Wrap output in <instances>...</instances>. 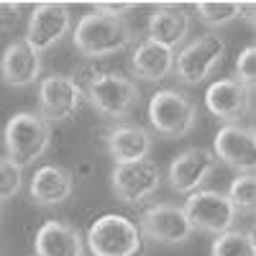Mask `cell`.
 <instances>
[{"label": "cell", "mask_w": 256, "mask_h": 256, "mask_svg": "<svg viewBox=\"0 0 256 256\" xmlns=\"http://www.w3.org/2000/svg\"><path fill=\"white\" fill-rule=\"evenodd\" d=\"M134 41V28L120 16H108L102 10H90L77 20L72 31V44L82 56L105 59L126 52Z\"/></svg>", "instance_id": "obj_1"}, {"label": "cell", "mask_w": 256, "mask_h": 256, "mask_svg": "<svg viewBox=\"0 0 256 256\" xmlns=\"http://www.w3.org/2000/svg\"><path fill=\"white\" fill-rule=\"evenodd\" d=\"M52 144V126L38 113H16L6 126V152L16 166H31Z\"/></svg>", "instance_id": "obj_2"}, {"label": "cell", "mask_w": 256, "mask_h": 256, "mask_svg": "<svg viewBox=\"0 0 256 256\" xmlns=\"http://www.w3.org/2000/svg\"><path fill=\"white\" fill-rule=\"evenodd\" d=\"M84 98L90 100V105L108 118H128L141 102V90L131 77H123L118 72H100L92 74Z\"/></svg>", "instance_id": "obj_3"}, {"label": "cell", "mask_w": 256, "mask_h": 256, "mask_svg": "<svg viewBox=\"0 0 256 256\" xmlns=\"http://www.w3.org/2000/svg\"><path fill=\"white\" fill-rule=\"evenodd\" d=\"M84 244L92 256H138L144 248V236L134 220L108 212L90 226Z\"/></svg>", "instance_id": "obj_4"}, {"label": "cell", "mask_w": 256, "mask_h": 256, "mask_svg": "<svg viewBox=\"0 0 256 256\" xmlns=\"http://www.w3.org/2000/svg\"><path fill=\"white\" fill-rule=\"evenodd\" d=\"M148 120L164 138H182L198 123V105L180 90H159L148 102Z\"/></svg>", "instance_id": "obj_5"}, {"label": "cell", "mask_w": 256, "mask_h": 256, "mask_svg": "<svg viewBox=\"0 0 256 256\" xmlns=\"http://www.w3.org/2000/svg\"><path fill=\"white\" fill-rule=\"evenodd\" d=\"M226 59V41L218 34H202L174 54V74L184 84H200L216 72Z\"/></svg>", "instance_id": "obj_6"}, {"label": "cell", "mask_w": 256, "mask_h": 256, "mask_svg": "<svg viewBox=\"0 0 256 256\" xmlns=\"http://www.w3.org/2000/svg\"><path fill=\"white\" fill-rule=\"evenodd\" d=\"M182 212L187 216L192 230H205V233H216V236L230 230L233 220H236V210L218 190L190 192L182 205Z\"/></svg>", "instance_id": "obj_7"}, {"label": "cell", "mask_w": 256, "mask_h": 256, "mask_svg": "<svg viewBox=\"0 0 256 256\" xmlns=\"http://www.w3.org/2000/svg\"><path fill=\"white\" fill-rule=\"evenodd\" d=\"M162 182H164L162 166L152 159L116 164L113 174H110V184H113L116 198L126 205H138V202L148 200L162 187Z\"/></svg>", "instance_id": "obj_8"}, {"label": "cell", "mask_w": 256, "mask_h": 256, "mask_svg": "<svg viewBox=\"0 0 256 256\" xmlns=\"http://www.w3.org/2000/svg\"><path fill=\"white\" fill-rule=\"evenodd\" d=\"M84 90L70 74H52L38 84V108L44 120H70L82 108Z\"/></svg>", "instance_id": "obj_9"}, {"label": "cell", "mask_w": 256, "mask_h": 256, "mask_svg": "<svg viewBox=\"0 0 256 256\" xmlns=\"http://www.w3.org/2000/svg\"><path fill=\"white\" fill-rule=\"evenodd\" d=\"M72 28V13L64 3H38L28 18V31H26V44L31 49H36L38 54L52 49L54 44L70 34Z\"/></svg>", "instance_id": "obj_10"}, {"label": "cell", "mask_w": 256, "mask_h": 256, "mask_svg": "<svg viewBox=\"0 0 256 256\" xmlns=\"http://www.w3.org/2000/svg\"><path fill=\"white\" fill-rule=\"evenodd\" d=\"M212 156L223 159L228 166L238 169V174H254L256 166V136L254 128L226 123L212 138Z\"/></svg>", "instance_id": "obj_11"}, {"label": "cell", "mask_w": 256, "mask_h": 256, "mask_svg": "<svg viewBox=\"0 0 256 256\" xmlns=\"http://www.w3.org/2000/svg\"><path fill=\"white\" fill-rule=\"evenodd\" d=\"M138 230H141V236L159 241V244H169V246L184 244L192 236V226L182 212V208L169 205V202L146 208L141 216V223H138Z\"/></svg>", "instance_id": "obj_12"}, {"label": "cell", "mask_w": 256, "mask_h": 256, "mask_svg": "<svg viewBox=\"0 0 256 256\" xmlns=\"http://www.w3.org/2000/svg\"><path fill=\"white\" fill-rule=\"evenodd\" d=\"M218 166V159L212 156V152L208 148H187L180 156L172 159L169 164V172H166V180H169V187L180 195H190L195 190H202V184L208 182V177L216 172Z\"/></svg>", "instance_id": "obj_13"}, {"label": "cell", "mask_w": 256, "mask_h": 256, "mask_svg": "<svg viewBox=\"0 0 256 256\" xmlns=\"http://www.w3.org/2000/svg\"><path fill=\"white\" fill-rule=\"evenodd\" d=\"M205 105H208V110L216 118H220L223 123H236V120H241L244 116L251 113L254 90L246 88L238 80H218L208 88Z\"/></svg>", "instance_id": "obj_14"}, {"label": "cell", "mask_w": 256, "mask_h": 256, "mask_svg": "<svg viewBox=\"0 0 256 256\" xmlns=\"http://www.w3.org/2000/svg\"><path fill=\"white\" fill-rule=\"evenodd\" d=\"M41 74V54L26 44V38H18L0 56V77L8 88H28Z\"/></svg>", "instance_id": "obj_15"}, {"label": "cell", "mask_w": 256, "mask_h": 256, "mask_svg": "<svg viewBox=\"0 0 256 256\" xmlns=\"http://www.w3.org/2000/svg\"><path fill=\"white\" fill-rule=\"evenodd\" d=\"M36 256H82L84 241L80 230L64 220H46L36 230Z\"/></svg>", "instance_id": "obj_16"}, {"label": "cell", "mask_w": 256, "mask_h": 256, "mask_svg": "<svg viewBox=\"0 0 256 256\" xmlns=\"http://www.w3.org/2000/svg\"><path fill=\"white\" fill-rule=\"evenodd\" d=\"M28 192H31V200L38 205H59L72 198L74 177L64 166H54V164L38 166L31 177Z\"/></svg>", "instance_id": "obj_17"}, {"label": "cell", "mask_w": 256, "mask_h": 256, "mask_svg": "<svg viewBox=\"0 0 256 256\" xmlns=\"http://www.w3.org/2000/svg\"><path fill=\"white\" fill-rule=\"evenodd\" d=\"M152 134L141 126H116L105 138L108 154L116 159V164H128V162H141L152 154Z\"/></svg>", "instance_id": "obj_18"}, {"label": "cell", "mask_w": 256, "mask_h": 256, "mask_svg": "<svg viewBox=\"0 0 256 256\" xmlns=\"http://www.w3.org/2000/svg\"><path fill=\"white\" fill-rule=\"evenodd\" d=\"M190 34V16L172 6H159L148 18V41L174 52Z\"/></svg>", "instance_id": "obj_19"}, {"label": "cell", "mask_w": 256, "mask_h": 256, "mask_svg": "<svg viewBox=\"0 0 256 256\" xmlns=\"http://www.w3.org/2000/svg\"><path fill=\"white\" fill-rule=\"evenodd\" d=\"M131 70L144 82H162L174 70V52H169L146 38L131 54Z\"/></svg>", "instance_id": "obj_20"}, {"label": "cell", "mask_w": 256, "mask_h": 256, "mask_svg": "<svg viewBox=\"0 0 256 256\" xmlns=\"http://www.w3.org/2000/svg\"><path fill=\"white\" fill-rule=\"evenodd\" d=\"M210 256H256V241L248 230H226L212 241Z\"/></svg>", "instance_id": "obj_21"}, {"label": "cell", "mask_w": 256, "mask_h": 256, "mask_svg": "<svg viewBox=\"0 0 256 256\" xmlns=\"http://www.w3.org/2000/svg\"><path fill=\"white\" fill-rule=\"evenodd\" d=\"M195 8H198V16L202 24L216 28V26L230 24L233 18H238L244 3H236V0H202Z\"/></svg>", "instance_id": "obj_22"}, {"label": "cell", "mask_w": 256, "mask_h": 256, "mask_svg": "<svg viewBox=\"0 0 256 256\" xmlns=\"http://www.w3.org/2000/svg\"><path fill=\"white\" fill-rule=\"evenodd\" d=\"M226 198L236 212H251L256 208V177L254 174H238L230 182Z\"/></svg>", "instance_id": "obj_23"}, {"label": "cell", "mask_w": 256, "mask_h": 256, "mask_svg": "<svg viewBox=\"0 0 256 256\" xmlns=\"http://www.w3.org/2000/svg\"><path fill=\"white\" fill-rule=\"evenodd\" d=\"M20 184H24V169L16 166L10 159H0V200L16 198Z\"/></svg>", "instance_id": "obj_24"}, {"label": "cell", "mask_w": 256, "mask_h": 256, "mask_svg": "<svg viewBox=\"0 0 256 256\" xmlns=\"http://www.w3.org/2000/svg\"><path fill=\"white\" fill-rule=\"evenodd\" d=\"M236 80L244 82L246 88H254V80H256V49L254 46H246L238 59H236Z\"/></svg>", "instance_id": "obj_25"}, {"label": "cell", "mask_w": 256, "mask_h": 256, "mask_svg": "<svg viewBox=\"0 0 256 256\" xmlns=\"http://www.w3.org/2000/svg\"><path fill=\"white\" fill-rule=\"evenodd\" d=\"M20 6L16 3H0V31H13L18 26V16Z\"/></svg>", "instance_id": "obj_26"}, {"label": "cell", "mask_w": 256, "mask_h": 256, "mask_svg": "<svg viewBox=\"0 0 256 256\" xmlns=\"http://www.w3.org/2000/svg\"><path fill=\"white\" fill-rule=\"evenodd\" d=\"M134 6H136V3H95L98 10L108 13V16H120V18H123V13H128Z\"/></svg>", "instance_id": "obj_27"}]
</instances>
